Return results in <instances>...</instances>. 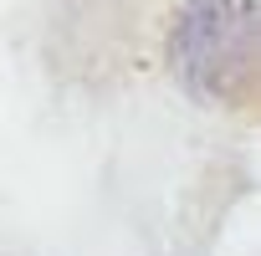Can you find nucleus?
I'll use <instances>...</instances> for the list:
<instances>
[{
    "label": "nucleus",
    "instance_id": "1",
    "mask_svg": "<svg viewBox=\"0 0 261 256\" xmlns=\"http://www.w3.org/2000/svg\"><path fill=\"white\" fill-rule=\"evenodd\" d=\"M169 62L195 97L246 108L256 97V0H185Z\"/></svg>",
    "mask_w": 261,
    "mask_h": 256
}]
</instances>
